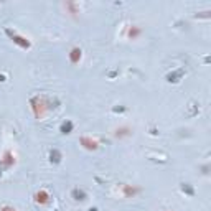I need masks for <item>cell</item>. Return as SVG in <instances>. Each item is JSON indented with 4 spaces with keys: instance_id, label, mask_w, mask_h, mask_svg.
I'll use <instances>...</instances> for the list:
<instances>
[{
    "instance_id": "3",
    "label": "cell",
    "mask_w": 211,
    "mask_h": 211,
    "mask_svg": "<svg viewBox=\"0 0 211 211\" xmlns=\"http://www.w3.org/2000/svg\"><path fill=\"white\" fill-rule=\"evenodd\" d=\"M140 35V30H137V28L135 27H132L131 28V30H129V36H131V38L134 40V38H135V36H139Z\"/></svg>"
},
{
    "instance_id": "4",
    "label": "cell",
    "mask_w": 211,
    "mask_h": 211,
    "mask_svg": "<svg viewBox=\"0 0 211 211\" xmlns=\"http://www.w3.org/2000/svg\"><path fill=\"white\" fill-rule=\"evenodd\" d=\"M3 211H15L13 208H9V206H5V208H3Z\"/></svg>"
},
{
    "instance_id": "2",
    "label": "cell",
    "mask_w": 211,
    "mask_h": 211,
    "mask_svg": "<svg viewBox=\"0 0 211 211\" xmlns=\"http://www.w3.org/2000/svg\"><path fill=\"white\" fill-rule=\"evenodd\" d=\"M36 201H38V203H46L48 201V195L45 193V191L36 193Z\"/></svg>"
},
{
    "instance_id": "1",
    "label": "cell",
    "mask_w": 211,
    "mask_h": 211,
    "mask_svg": "<svg viewBox=\"0 0 211 211\" xmlns=\"http://www.w3.org/2000/svg\"><path fill=\"white\" fill-rule=\"evenodd\" d=\"M79 58H81V50H79V48H73V50H71V61L73 63H78Z\"/></svg>"
}]
</instances>
